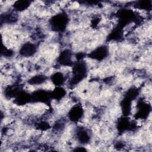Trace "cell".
Returning a JSON list of instances; mask_svg holds the SVG:
<instances>
[{"label": "cell", "instance_id": "obj_4", "mask_svg": "<svg viewBox=\"0 0 152 152\" xmlns=\"http://www.w3.org/2000/svg\"><path fill=\"white\" fill-rule=\"evenodd\" d=\"M73 51L69 48H65L59 52L56 58V64L61 67H71L74 62Z\"/></svg>", "mask_w": 152, "mask_h": 152}, {"label": "cell", "instance_id": "obj_3", "mask_svg": "<svg viewBox=\"0 0 152 152\" xmlns=\"http://www.w3.org/2000/svg\"><path fill=\"white\" fill-rule=\"evenodd\" d=\"M87 57L96 62H102L109 58L110 48L107 45H100L94 48L87 54Z\"/></svg>", "mask_w": 152, "mask_h": 152}, {"label": "cell", "instance_id": "obj_7", "mask_svg": "<svg viewBox=\"0 0 152 152\" xmlns=\"http://www.w3.org/2000/svg\"><path fill=\"white\" fill-rule=\"evenodd\" d=\"M32 6V2L28 1H14L11 4V8L14 11L19 13L28 10Z\"/></svg>", "mask_w": 152, "mask_h": 152}, {"label": "cell", "instance_id": "obj_2", "mask_svg": "<svg viewBox=\"0 0 152 152\" xmlns=\"http://www.w3.org/2000/svg\"><path fill=\"white\" fill-rule=\"evenodd\" d=\"M85 110L81 103H73L66 112V119L72 124H77L83 120L85 116Z\"/></svg>", "mask_w": 152, "mask_h": 152}, {"label": "cell", "instance_id": "obj_5", "mask_svg": "<svg viewBox=\"0 0 152 152\" xmlns=\"http://www.w3.org/2000/svg\"><path fill=\"white\" fill-rule=\"evenodd\" d=\"M38 52V45L31 41H26L19 46L18 55L25 59L33 58Z\"/></svg>", "mask_w": 152, "mask_h": 152}, {"label": "cell", "instance_id": "obj_1", "mask_svg": "<svg viewBox=\"0 0 152 152\" xmlns=\"http://www.w3.org/2000/svg\"><path fill=\"white\" fill-rule=\"evenodd\" d=\"M69 21L68 15L62 11L50 16L48 20V25L51 31L58 33H63L68 28Z\"/></svg>", "mask_w": 152, "mask_h": 152}, {"label": "cell", "instance_id": "obj_6", "mask_svg": "<svg viewBox=\"0 0 152 152\" xmlns=\"http://www.w3.org/2000/svg\"><path fill=\"white\" fill-rule=\"evenodd\" d=\"M49 79V77L45 73L39 72L30 76L27 80V83L30 86H43Z\"/></svg>", "mask_w": 152, "mask_h": 152}]
</instances>
